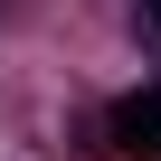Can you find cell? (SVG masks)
<instances>
[{"mask_svg":"<svg viewBox=\"0 0 161 161\" xmlns=\"http://www.w3.org/2000/svg\"><path fill=\"white\" fill-rule=\"evenodd\" d=\"M152 19H161V0H152Z\"/></svg>","mask_w":161,"mask_h":161,"instance_id":"2","label":"cell"},{"mask_svg":"<svg viewBox=\"0 0 161 161\" xmlns=\"http://www.w3.org/2000/svg\"><path fill=\"white\" fill-rule=\"evenodd\" d=\"M114 142H123L133 161H161V86H133V95L114 104Z\"/></svg>","mask_w":161,"mask_h":161,"instance_id":"1","label":"cell"}]
</instances>
